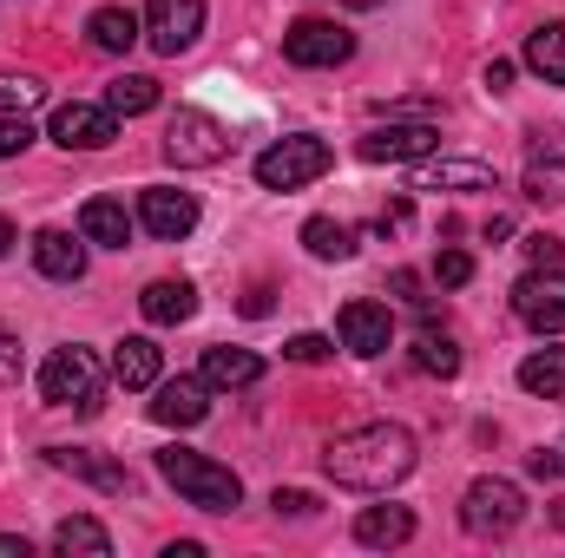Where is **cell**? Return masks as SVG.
Masks as SVG:
<instances>
[{"label":"cell","instance_id":"cell-1","mask_svg":"<svg viewBox=\"0 0 565 558\" xmlns=\"http://www.w3.org/2000/svg\"><path fill=\"white\" fill-rule=\"evenodd\" d=\"M415 460H422V447L402 420H362L322 447V473L349 493H388L415 473Z\"/></svg>","mask_w":565,"mask_h":558},{"label":"cell","instance_id":"cell-2","mask_svg":"<svg viewBox=\"0 0 565 558\" xmlns=\"http://www.w3.org/2000/svg\"><path fill=\"white\" fill-rule=\"evenodd\" d=\"M158 473H164V486H178L198 513H237V500H244V480H237L224 460L191 453V447H164V453H158Z\"/></svg>","mask_w":565,"mask_h":558},{"label":"cell","instance_id":"cell-3","mask_svg":"<svg viewBox=\"0 0 565 558\" xmlns=\"http://www.w3.org/2000/svg\"><path fill=\"white\" fill-rule=\"evenodd\" d=\"M99 355L93 348H79V342H66V348H53L46 362H40V395L53 401V408H79V415H93L99 408Z\"/></svg>","mask_w":565,"mask_h":558},{"label":"cell","instance_id":"cell-4","mask_svg":"<svg viewBox=\"0 0 565 558\" xmlns=\"http://www.w3.org/2000/svg\"><path fill=\"white\" fill-rule=\"evenodd\" d=\"M520 519H526V493L513 480H500V473H487V480H473L460 493V526L473 539H507Z\"/></svg>","mask_w":565,"mask_h":558},{"label":"cell","instance_id":"cell-5","mask_svg":"<svg viewBox=\"0 0 565 558\" xmlns=\"http://www.w3.org/2000/svg\"><path fill=\"white\" fill-rule=\"evenodd\" d=\"M329 164H335V151L316 139V132H289V139H277L257 158V184H264V191H302V184H316Z\"/></svg>","mask_w":565,"mask_h":558},{"label":"cell","instance_id":"cell-6","mask_svg":"<svg viewBox=\"0 0 565 558\" xmlns=\"http://www.w3.org/2000/svg\"><path fill=\"white\" fill-rule=\"evenodd\" d=\"M164 158H171L178 171L224 164V158H231V132H224L211 112H198V106H178V112H171V126H164Z\"/></svg>","mask_w":565,"mask_h":558},{"label":"cell","instance_id":"cell-7","mask_svg":"<svg viewBox=\"0 0 565 558\" xmlns=\"http://www.w3.org/2000/svg\"><path fill=\"white\" fill-rule=\"evenodd\" d=\"M349 53H355V33L335 26V20H322V13H302V20H289V33H282V60L302 66V73L342 66Z\"/></svg>","mask_w":565,"mask_h":558},{"label":"cell","instance_id":"cell-8","mask_svg":"<svg viewBox=\"0 0 565 558\" xmlns=\"http://www.w3.org/2000/svg\"><path fill=\"white\" fill-rule=\"evenodd\" d=\"M139 20H145L151 53L178 60V53H184V46H198V33H204V0H151Z\"/></svg>","mask_w":565,"mask_h":558},{"label":"cell","instance_id":"cell-9","mask_svg":"<svg viewBox=\"0 0 565 558\" xmlns=\"http://www.w3.org/2000/svg\"><path fill=\"white\" fill-rule=\"evenodd\" d=\"M46 139L60 144V151H106V144L119 139V112H113V106H86V99H73V106L53 112Z\"/></svg>","mask_w":565,"mask_h":558},{"label":"cell","instance_id":"cell-10","mask_svg":"<svg viewBox=\"0 0 565 558\" xmlns=\"http://www.w3.org/2000/svg\"><path fill=\"white\" fill-rule=\"evenodd\" d=\"M513 315L540 335H565V277L559 270H526L513 282Z\"/></svg>","mask_w":565,"mask_h":558},{"label":"cell","instance_id":"cell-11","mask_svg":"<svg viewBox=\"0 0 565 558\" xmlns=\"http://www.w3.org/2000/svg\"><path fill=\"white\" fill-rule=\"evenodd\" d=\"M434 144H440V126H434V119H408V126L388 119V126H369L355 151H362L369 164H408V158H427Z\"/></svg>","mask_w":565,"mask_h":558},{"label":"cell","instance_id":"cell-12","mask_svg":"<svg viewBox=\"0 0 565 558\" xmlns=\"http://www.w3.org/2000/svg\"><path fill=\"white\" fill-rule=\"evenodd\" d=\"M335 342H342L349 355L375 362V355H388V342H395V315H388L382 302H342V315H335Z\"/></svg>","mask_w":565,"mask_h":558},{"label":"cell","instance_id":"cell-13","mask_svg":"<svg viewBox=\"0 0 565 558\" xmlns=\"http://www.w3.org/2000/svg\"><path fill=\"white\" fill-rule=\"evenodd\" d=\"M139 224L158 244H184L198 230V197L191 191H171V184H151L139 197Z\"/></svg>","mask_w":565,"mask_h":558},{"label":"cell","instance_id":"cell-14","mask_svg":"<svg viewBox=\"0 0 565 558\" xmlns=\"http://www.w3.org/2000/svg\"><path fill=\"white\" fill-rule=\"evenodd\" d=\"M204 415H211V382L204 375H178V382L151 388V420L158 427H198Z\"/></svg>","mask_w":565,"mask_h":558},{"label":"cell","instance_id":"cell-15","mask_svg":"<svg viewBox=\"0 0 565 558\" xmlns=\"http://www.w3.org/2000/svg\"><path fill=\"white\" fill-rule=\"evenodd\" d=\"M46 466H53V473L86 480V486H99V493H132V473H126L119 460L93 453V447H46Z\"/></svg>","mask_w":565,"mask_h":558},{"label":"cell","instance_id":"cell-16","mask_svg":"<svg viewBox=\"0 0 565 558\" xmlns=\"http://www.w3.org/2000/svg\"><path fill=\"white\" fill-rule=\"evenodd\" d=\"M415 191H500V178L480 158H422L415 164Z\"/></svg>","mask_w":565,"mask_h":558},{"label":"cell","instance_id":"cell-17","mask_svg":"<svg viewBox=\"0 0 565 558\" xmlns=\"http://www.w3.org/2000/svg\"><path fill=\"white\" fill-rule=\"evenodd\" d=\"M139 309H145V322H151V329H178V322H191V315H198V289H191L184 277H158V282H145Z\"/></svg>","mask_w":565,"mask_h":558},{"label":"cell","instance_id":"cell-18","mask_svg":"<svg viewBox=\"0 0 565 558\" xmlns=\"http://www.w3.org/2000/svg\"><path fill=\"white\" fill-rule=\"evenodd\" d=\"M198 375H204L211 388H257V382H264V355L217 342V348H204V368H198Z\"/></svg>","mask_w":565,"mask_h":558},{"label":"cell","instance_id":"cell-19","mask_svg":"<svg viewBox=\"0 0 565 558\" xmlns=\"http://www.w3.org/2000/svg\"><path fill=\"white\" fill-rule=\"evenodd\" d=\"M33 264H40V277H53V282H79L86 277V237L40 230V237H33Z\"/></svg>","mask_w":565,"mask_h":558},{"label":"cell","instance_id":"cell-20","mask_svg":"<svg viewBox=\"0 0 565 558\" xmlns=\"http://www.w3.org/2000/svg\"><path fill=\"white\" fill-rule=\"evenodd\" d=\"M79 237L99 244V250H126V244H132V217H126V204H119V197H93V204L79 211Z\"/></svg>","mask_w":565,"mask_h":558},{"label":"cell","instance_id":"cell-21","mask_svg":"<svg viewBox=\"0 0 565 558\" xmlns=\"http://www.w3.org/2000/svg\"><path fill=\"white\" fill-rule=\"evenodd\" d=\"M355 539L375 546V552H395V546L415 539V513H408V506H369V513L355 519Z\"/></svg>","mask_w":565,"mask_h":558},{"label":"cell","instance_id":"cell-22","mask_svg":"<svg viewBox=\"0 0 565 558\" xmlns=\"http://www.w3.org/2000/svg\"><path fill=\"white\" fill-rule=\"evenodd\" d=\"M86 40L99 46V53H132L145 40V20L132 13V7H99L93 20H86Z\"/></svg>","mask_w":565,"mask_h":558},{"label":"cell","instance_id":"cell-23","mask_svg":"<svg viewBox=\"0 0 565 558\" xmlns=\"http://www.w3.org/2000/svg\"><path fill=\"white\" fill-rule=\"evenodd\" d=\"M113 375H119V388H132V395L158 388V342H151V335H126V342L113 348Z\"/></svg>","mask_w":565,"mask_h":558},{"label":"cell","instance_id":"cell-24","mask_svg":"<svg viewBox=\"0 0 565 558\" xmlns=\"http://www.w3.org/2000/svg\"><path fill=\"white\" fill-rule=\"evenodd\" d=\"M526 66L546 79V86H565V20H546L526 33Z\"/></svg>","mask_w":565,"mask_h":558},{"label":"cell","instance_id":"cell-25","mask_svg":"<svg viewBox=\"0 0 565 558\" xmlns=\"http://www.w3.org/2000/svg\"><path fill=\"white\" fill-rule=\"evenodd\" d=\"M302 250H309L316 264H349V257H355V230L335 224V217H309V224H302Z\"/></svg>","mask_w":565,"mask_h":558},{"label":"cell","instance_id":"cell-26","mask_svg":"<svg viewBox=\"0 0 565 558\" xmlns=\"http://www.w3.org/2000/svg\"><path fill=\"white\" fill-rule=\"evenodd\" d=\"M520 388L546 395V401H565V348H533L520 362Z\"/></svg>","mask_w":565,"mask_h":558},{"label":"cell","instance_id":"cell-27","mask_svg":"<svg viewBox=\"0 0 565 558\" xmlns=\"http://www.w3.org/2000/svg\"><path fill=\"white\" fill-rule=\"evenodd\" d=\"M53 546L73 558V552H86V558H106L113 552V533L99 526V519H86V513H73V519H60V533H53Z\"/></svg>","mask_w":565,"mask_h":558},{"label":"cell","instance_id":"cell-28","mask_svg":"<svg viewBox=\"0 0 565 558\" xmlns=\"http://www.w3.org/2000/svg\"><path fill=\"white\" fill-rule=\"evenodd\" d=\"M106 106H113L119 119H139V112L158 106V79H151V73H126V79H113V86H106Z\"/></svg>","mask_w":565,"mask_h":558},{"label":"cell","instance_id":"cell-29","mask_svg":"<svg viewBox=\"0 0 565 558\" xmlns=\"http://www.w3.org/2000/svg\"><path fill=\"white\" fill-rule=\"evenodd\" d=\"M415 368H422V375H440V382H454V375H460V348H454V335L422 329V335H415Z\"/></svg>","mask_w":565,"mask_h":558},{"label":"cell","instance_id":"cell-30","mask_svg":"<svg viewBox=\"0 0 565 558\" xmlns=\"http://www.w3.org/2000/svg\"><path fill=\"white\" fill-rule=\"evenodd\" d=\"M46 99V86L33 73H0V119H26Z\"/></svg>","mask_w":565,"mask_h":558},{"label":"cell","instance_id":"cell-31","mask_svg":"<svg viewBox=\"0 0 565 558\" xmlns=\"http://www.w3.org/2000/svg\"><path fill=\"white\" fill-rule=\"evenodd\" d=\"M282 355H289V362H302V368H316V362H329V355H335V342H329V335H289V342H282Z\"/></svg>","mask_w":565,"mask_h":558},{"label":"cell","instance_id":"cell-32","mask_svg":"<svg viewBox=\"0 0 565 558\" xmlns=\"http://www.w3.org/2000/svg\"><path fill=\"white\" fill-rule=\"evenodd\" d=\"M434 282H440V289L473 282V257H467V250H440V257H434Z\"/></svg>","mask_w":565,"mask_h":558},{"label":"cell","instance_id":"cell-33","mask_svg":"<svg viewBox=\"0 0 565 558\" xmlns=\"http://www.w3.org/2000/svg\"><path fill=\"white\" fill-rule=\"evenodd\" d=\"M520 250H526V264H533V270H559V264H565V244H559V237H546V230H540V237H526Z\"/></svg>","mask_w":565,"mask_h":558},{"label":"cell","instance_id":"cell-34","mask_svg":"<svg viewBox=\"0 0 565 558\" xmlns=\"http://www.w3.org/2000/svg\"><path fill=\"white\" fill-rule=\"evenodd\" d=\"M270 506H277L282 519H309V513H316V493H302V486H277Z\"/></svg>","mask_w":565,"mask_h":558},{"label":"cell","instance_id":"cell-35","mask_svg":"<svg viewBox=\"0 0 565 558\" xmlns=\"http://www.w3.org/2000/svg\"><path fill=\"white\" fill-rule=\"evenodd\" d=\"M33 144V119H0V158H20Z\"/></svg>","mask_w":565,"mask_h":558},{"label":"cell","instance_id":"cell-36","mask_svg":"<svg viewBox=\"0 0 565 558\" xmlns=\"http://www.w3.org/2000/svg\"><path fill=\"white\" fill-rule=\"evenodd\" d=\"M526 473H533V480H559V473H565V453H553V447H533V453H526Z\"/></svg>","mask_w":565,"mask_h":558},{"label":"cell","instance_id":"cell-37","mask_svg":"<svg viewBox=\"0 0 565 558\" xmlns=\"http://www.w3.org/2000/svg\"><path fill=\"white\" fill-rule=\"evenodd\" d=\"M0 382H20V335L0 329Z\"/></svg>","mask_w":565,"mask_h":558},{"label":"cell","instance_id":"cell-38","mask_svg":"<svg viewBox=\"0 0 565 558\" xmlns=\"http://www.w3.org/2000/svg\"><path fill=\"white\" fill-rule=\"evenodd\" d=\"M480 79H487V93H507V86H513V60H493Z\"/></svg>","mask_w":565,"mask_h":558},{"label":"cell","instance_id":"cell-39","mask_svg":"<svg viewBox=\"0 0 565 558\" xmlns=\"http://www.w3.org/2000/svg\"><path fill=\"white\" fill-rule=\"evenodd\" d=\"M395 296H402V302H427V296H422V277H415V270H395Z\"/></svg>","mask_w":565,"mask_h":558},{"label":"cell","instance_id":"cell-40","mask_svg":"<svg viewBox=\"0 0 565 558\" xmlns=\"http://www.w3.org/2000/svg\"><path fill=\"white\" fill-rule=\"evenodd\" d=\"M244 315H270V289H264V282H257V289L244 296Z\"/></svg>","mask_w":565,"mask_h":558},{"label":"cell","instance_id":"cell-41","mask_svg":"<svg viewBox=\"0 0 565 558\" xmlns=\"http://www.w3.org/2000/svg\"><path fill=\"white\" fill-rule=\"evenodd\" d=\"M0 558H26V539H0Z\"/></svg>","mask_w":565,"mask_h":558},{"label":"cell","instance_id":"cell-42","mask_svg":"<svg viewBox=\"0 0 565 558\" xmlns=\"http://www.w3.org/2000/svg\"><path fill=\"white\" fill-rule=\"evenodd\" d=\"M7 250H13V224L0 217V257H7Z\"/></svg>","mask_w":565,"mask_h":558},{"label":"cell","instance_id":"cell-43","mask_svg":"<svg viewBox=\"0 0 565 558\" xmlns=\"http://www.w3.org/2000/svg\"><path fill=\"white\" fill-rule=\"evenodd\" d=\"M342 7H388V0H342Z\"/></svg>","mask_w":565,"mask_h":558}]
</instances>
